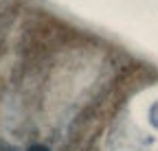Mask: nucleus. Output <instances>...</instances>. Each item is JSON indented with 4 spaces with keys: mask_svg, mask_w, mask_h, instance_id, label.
<instances>
[{
    "mask_svg": "<svg viewBox=\"0 0 158 151\" xmlns=\"http://www.w3.org/2000/svg\"><path fill=\"white\" fill-rule=\"evenodd\" d=\"M29 151H48V149H46V147H42V145H33Z\"/></svg>",
    "mask_w": 158,
    "mask_h": 151,
    "instance_id": "nucleus-1",
    "label": "nucleus"
}]
</instances>
